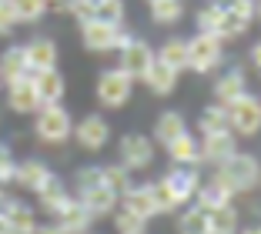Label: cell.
<instances>
[{
    "label": "cell",
    "mask_w": 261,
    "mask_h": 234,
    "mask_svg": "<svg viewBox=\"0 0 261 234\" xmlns=\"http://www.w3.org/2000/svg\"><path fill=\"white\" fill-rule=\"evenodd\" d=\"M207 231L211 234H238L241 231V218L234 204H221L215 211H207Z\"/></svg>",
    "instance_id": "30"
},
{
    "label": "cell",
    "mask_w": 261,
    "mask_h": 234,
    "mask_svg": "<svg viewBox=\"0 0 261 234\" xmlns=\"http://www.w3.org/2000/svg\"><path fill=\"white\" fill-rule=\"evenodd\" d=\"M0 234H10V227H7V221H4V214H0Z\"/></svg>",
    "instance_id": "47"
},
{
    "label": "cell",
    "mask_w": 261,
    "mask_h": 234,
    "mask_svg": "<svg viewBox=\"0 0 261 234\" xmlns=\"http://www.w3.org/2000/svg\"><path fill=\"white\" fill-rule=\"evenodd\" d=\"M130 94H134V81L124 74L121 67H104L94 81V97L104 111H121L127 107Z\"/></svg>",
    "instance_id": "4"
},
{
    "label": "cell",
    "mask_w": 261,
    "mask_h": 234,
    "mask_svg": "<svg viewBox=\"0 0 261 234\" xmlns=\"http://www.w3.org/2000/svg\"><path fill=\"white\" fill-rule=\"evenodd\" d=\"M248 61H251V67L261 74V40H254V44H251V50H248Z\"/></svg>",
    "instance_id": "43"
},
{
    "label": "cell",
    "mask_w": 261,
    "mask_h": 234,
    "mask_svg": "<svg viewBox=\"0 0 261 234\" xmlns=\"http://www.w3.org/2000/svg\"><path fill=\"white\" fill-rule=\"evenodd\" d=\"M74 0H47V14H70Z\"/></svg>",
    "instance_id": "42"
},
{
    "label": "cell",
    "mask_w": 261,
    "mask_h": 234,
    "mask_svg": "<svg viewBox=\"0 0 261 234\" xmlns=\"http://www.w3.org/2000/svg\"><path fill=\"white\" fill-rule=\"evenodd\" d=\"M10 201H14V194H10L7 188H0V214L7 211V204H10Z\"/></svg>",
    "instance_id": "44"
},
{
    "label": "cell",
    "mask_w": 261,
    "mask_h": 234,
    "mask_svg": "<svg viewBox=\"0 0 261 234\" xmlns=\"http://www.w3.org/2000/svg\"><path fill=\"white\" fill-rule=\"evenodd\" d=\"M238 234H261V224H248V227H241Z\"/></svg>",
    "instance_id": "46"
},
{
    "label": "cell",
    "mask_w": 261,
    "mask_h": 234,
    "mask_svg": "<svg viewBox=\"0 0 261 234\" xmlns=\"http://www.w3.org/2000/svg\"><path fill=\"white\" fill-rule=\"evenodd\" d=\"M17 27L14 20V10H10V4H0V37H10Z\"/></svg>",
    "instance_id": "41"
},
{
    "label": "cell",
    "mask_w": 261,
    "mask_h": 234,
    "mask_svg": "<svg viewBox=\"0 0 261 234\" xmlns=\"http://www.w3.org/2000/svg\"><path fill=\"white\" fill-rule=\"evenodd\" d=\"M211 94H215V104H221V107H228V104H234L238 97H245V94H248V77H245V70H241V67H231V70H224V74H218Z\"/></svg>",
    "instance_id": "18"
},
{
    "label": "cell",
    "mask_w": 261,
    "mask_h": 234,
    "mask_svg": "<svg viewBox=\"0 0 261 234\" xmlns=\"http://www.w3.org/2000/svg\"><path fill=\"white\" fill-rule=\"evenodd\" d=\"M94 17H97V20H108V23H124V17H127V4H124V0H104Z\"/></svg>",
    "instance_id": "39"
},
{
    "label": "cell",
    "mask_w": 261,
    "mask_h": 234,
    "mask_svg": "<svg viewBox=\"0 0 261 234\" xmlns=\"http://www.w3.org/2000/svg\"><path fill=\"white\" fill-rule=\"evenodd\" d=\"M154 154H158V144L147 134H138V131H134V134H124L121 141H117V164L130 174L147 171V167L154 164Z\"/></svg>",
    "instance_id": "7"
},
{
    "label": "cell",
    "mask_w": 261,
    "mask_h": 234,
    "mask_svg": "<svg viewBox=\"0 0 261 234\" xmlns=\"http://www.w3.org/2000/svg\"><path fill=\"white\" fill-rule=\"evenodd\" d=\"M154 61H158V57H154V47L147 44L144 37H130V44L117 50V67H121L134 84L144 81L147 70L154 67Z\"/></svg>",
    "instance_id": "10"
},
{
    "label": "cell",
    "mask_w": 261,
    "mask_h": 234,
    "mask_svg": "<svg viewBox=\"0 0 261 234\" xmlns=\"http://www.w3.org/2000/svg\"><path fill=\"white\" fill-rule=\"evenodd\" d=\"M161 181L168 184V191L174 194V201L185 207V204H191V201H194V194H198V188H201V171H198V167L171 164L168 171L161 174Z\"/></svg>",
    "instance_id": "11"
},
{
    "label": "cell",
    "mask_w": 261,
    "mask_h": 234,
    "mask_svg": "<svg viewBox=\"0 0 261 234\" xmlns=\"http://www.w3.org/2000/svg\"><path fill=\"white\" fill-rule=\"evenodd\" d=\"M27 74H31V67H27V57H23V44L4 47V54H0V81H4V87Z\"/></svg>",
    "instance_id": "27"
},
{
    "label": "cell",
    "mask_w": 261,
    "mask_h": 234,
    "mask_svg": "<svg viewBox=\"0 0 261 234\" xmlns=\"http://www.w3.org/2000/svg\"><path fill=\"white\" fill-rule=\"evenodd\" d=\"M34 197H37V207H40V211L54 218L57 211H64V207H67V201H70L74 194H70V191H67V184H64L61 177L54 174V177H50V181H47V184H44V188H40Z\"/></svg>",
    "instance_id": "22"
},
{
    "label": "cell",
    "mask_w": 261,
    "mask_h": 234,
    "mask_svg": "<svg viewBox=\"0 0 261 234\" xmlns=\"http://www.w3.org/2000/svg\"><path fill=\"white\" fill-rule=\"evenodd\" d=\"M111 221H114V234H147V221L138 218V214H130L121 204H117V211L111 214Z\"/></svg>",
    "instance_id": "33"
},
{
    "label": "cell",
    "mask_w": 261,
    "mask_h": 234,
    "mask_svg": "<svg viewBox=\"0 0 261 234\" xmlns=\"http://www.w3.org/2000/svg\"><path fill=\"white\" fill-rule=\"evenodd\" d=\"M100 4H104V0H74V10H70V17H77V23H81V20H91V17L97 14Z\"/></svg>",
    "instance_id": "40"
},
{
    "label": "cell",
    "mask_w": 261,
    "mask_h": 234,
    "mask_svg": "<svg viewBox=\"0 0 261 234\" xmlns=\"http://www.w3.org/2000/svg\"><path fill=\"white\" fill-rule=\"evenodd\" d=\"M147 14L158 27H177L188 14L185 0H147Z\"/></svg>",
    "instance_id": "28"
},
{
    "label": "cell",
    "mask_w": 261,
    "mask_h": 234,
    "mask_svg": "<svg viewBox=\"0 0 261 234\" xmlns=\"http://www.w3.org/2000/svg\"><path fill=\"white\" fill-rule=\"evenodd\" d=\"M34 234H61V231H57V224H37Z\"/></svg>",
    "instance_id": "45"
},
{
    "label": "cell",
    "mask_w": 261,
    "mask_h": 234,
    "mask_svg": "<svg viewBox=\"0 0 261 234\" xmlns=\"http://www.w3.org/2000/svg\"><path fill=\"white\" fill-rule=\"evenodd\" d=\"M215 174L231 188V194H248V191H254L261 184V161L254 154L238 151V154H231L224 164H218Z\"/></svg>",
    "instance_id": "3"
},
{
    "label": "cell",
    "mask_w": 261,
    "mask_h": 234,
    "mask_svg": "<svg viewBox=\"0 0 261 234\" xmlns=\"http://www.w3.org/2000/svg\"><path fill=\"white\" fill-rule=\"evenodd\" d=\"M31 81H34V91H37V97H40V107H47V104H61L64 100V94H67V81H64V74L61 70H37V74H31Z\"/></svg>",
    "instance_id": "19"
},
{
    "label": "cell",
    "mask_w": 261,
    "mask_h": 234,
    "mask_svg": "<svg viewBox=\"0 0 261 234\" xmlns=\"http://www.w3.org/2000/svg\"><path fill=\"white\" fill-rule=\"evenodd\" d=\"M4 221H7L10 234H34L37 231V207H31L27 201L14 197L7 204V211H4Z\"/></svg>",
    "instance_id": "23"
},
{
    "label": "cell",
    "mask_w": 261,
    "mask_h": 234,
    "mask_svg": "<svg viewBox=\"0 0 261 234\" xmlns=\"http://www.w3.org/2000/svg\"><path fill=\"white\" fill-rule=\"evenodd\" d=\"M130 37L134 34L124 23H108V20H97V17L81 20V44L91 54H117L121 47L130 44Z\"/></svg>",
    "instance_id": "1"
},
{
    "label": "cell",
    "mask_w": 261,
    "mask_h": 234,
    "mask_svg": "<svg viewBox=\"0 0 261 234\" xmlns=\"http://www.w3.org/2000/svg\"><path fill=\"white\" fill-rule=\"evenodd\" d=\"M74 197H77V201H81L87 211L94 214V221H97V218H111V214L117 211V204H121V197H117L104 181L94 184V188H81V191H74Z\"/></svg>",
    "instance_id": "13"
},
{
    "label": "cell",
    "mask_w": 261,
    "mask_h": 234,
    "mask_svg": "<svg viewBox=\"0 0 261 234\" xmlns=\"http://www.w3.org/2000/svg\"><path fill=\"white\" fill-rule=\"evenodd\" d=\"M231 154H238V137L231 131H218V134L201 137V164H224Z\"/></svg>",
    "instance_id": "16"
},
{
    "label": "cell",
    "mask_w": 261,
    "mask_h": 234,
    "mask_svg": "<svg viewBox=\"0 0 261 234\" xmlns=\"http://www.w3.org/2000/svg\"><path fill=\"white\" fill-rule=\"evenodd\" d=\"M74 134V117L64 104H47L34 114V137L47 147H61Z\"/></svg>",
    "instance_id": "2"
},
{
    "label": "cell",
    "mask_w": 261,
    "mask_h": 234,
    "mask_svg": "<svg viewBox=\"0 0 261 234\" xmlns=\"http://www.w3.org/2000/svg\"><path fill=\"white\" fill-rule=\"evenodd\" d=\"M121 207H127L130 214H138V218H144V221L158 218V207H154V197H151V188H147V184H130L121 194Z\"/></svg>",
    "instance_id": "26"
},
{
    "label": "cell",
    "mask_w": 261,
    "mask_h": 234,
    "mask_svg": "<svg viewBox=\"0 0 261 234\" xmlns=\"http://www.w3.org/2000/svg\"><path fill=\"white\" fill-rule=\"evenodd\" d=\"M171 158V164H181V167H201V137H194L191 131H185L181 137L164 147Z\"/></svg>",
    "instance_id": "21"
},
{
    "label": "cell",
    "mask_w": 261,
    "mask_h": 234,
    "mask_svg": "<svg viewBox=\"0 0 261 234\" xmlns=\"http://www.w3.org/2000/svg\"><path fill=\"white\" fill-rule=\"evenodd\" d=\"M0 4H7V0H0Z\"/></svg>",
    "instance_id": "50"
},
{
    "label": "cell",
    "mask_w": 261,
    "mask_h": 234,
    "mask_svg": "<svg viewBox=\"0 0 261 234\" xmlns=\"http://www.w3.org/2000/svg\"><path fill=\"white\" fill-rule=\"evenodd\" d=\"M228 127L234 137H254L261 134V97H254L251 91L245 97H238L234 104H228Z\"/></svg>",
    "instance_id": "9"
},
{
    "label": "cell",
    "mask_w": 261,
    "mask_h": 234,
    "mask_svg": "<svg viewBox=\"0 0 261 234\" xmlns=\"http://www.w3.org/2000/svg\"><path fill=\"white\" fill-rule=\"evenodd\" d=\"M144 4H147V0H144Z\"/></svg>",
    "instance_id": "51"
},
{
    "label": "cell",
    "mask_w": 261,
    "mask_h": 234,
    "mask_svg": "<svg viewBox=\"0 0 261 234\" xmlns=\"http://www.w3.org/2000/svg\"><path fill=\"white\" fill-rule=\"evenodd\" d=\"M23 57H27V67H31V74H37V70H54L57 64H61V47H57L54 37H31L23 40Z\"/></svg>",
    "instance_id": "12"
},
{
    "label": "cell",
    "mask_w": 261,
    "mask_h": 234,
    "mask_svg": "<svg viewBox=\"0 0 261 234\" xmlns=\"http://www.w3.org/2000/svg\"><path fill=\"white\" fill-rule=\"evenodd\" d=\"M194 27H198V34H211V37H218V31H221V10H218V4L207 0L204 7H198V14H194Z\"/></svg>",
    "instance_id": "35"
},
{
    "label": "cell",
    "mask_w": 261,
    "mask_h": 234,
    "mask_svg": "<svg viewBox=\"0 0 261 234\" xmlns=\"http://www.w3.org/2000/svg\"><path fill=\"white\" fill-rule=\"evenodd\" d=\"M4 91H7V107L14 114H20V117H34V114L40 111V97H37V91H34L31 74L20 77V81H14V84H7Z\"/></svg>",
    "instance_id": "15"
},
{
    "label": "cell",
    "mask_w": 261,
    "mask_h": 234,
    "mask_svg": "<svg viewBox=\"0 0 261 234\" xmlns=\"http://www.w3.org/2000/svg\"><path fill=\"white\" fill-rule=\"evenodd\" d=\"M254 20H261V0H254Z\"/></svg>",
    "instance_id": "48"
},
{
    "label": "cell",
    "mask_w": 261,
    "mask_h": 234,
    "mask_svg": "<svg viewBox=\"0 0 261 234\" xmlns=\"http://www.w3.org/2000/svg\"><path fill=\"white\" fill-rule=\"evenodd\" d=\"M198 131H201V137L204 134H218V131H231L228 127V107L207 104L204 111L198 114Z\"/></svg>",
    "instance_id": "32"
},
{
    "label": "cell",
    "mask_w": 261,
    "mask_h": 234,
    "mask_svg": "<svg viewBox=\"0 0 261 234\" xmlns=\"http://www.w3.org/2000/svg\"><path fill=\"white\" fill-rule=\"evenodd\" d=\"M224 64V44L211 34H194L188 37V70L194 74H215Z\"/></svg>",
    "instance_id": "6"
},
{
    "label": "cell",
    "mask_w": 261,
    "mask_h": 234,
    "mask_svg": "<svg viewBox=\"0 0 261 234\" xmlns=\"http://www.w3.org/2000/svg\"><path fill=\"white\" fill-rule=\"evenodd\" d=\"M177 77H181V74H174L171 67H164V64L154 61V67L147 70V77H144L141 84H144L154 97H171V94L177 91Z\"/></svg>",
    "instance_id": "29"
},
{
    "label": "cell",
    "mask_w": 261,
    "mask_h": 234,
    "mask_svg": "<svg viewBox=\"0 0 261 234\" xmlns=\"http://www.w3.org/2000/svg\"><path fill=\"white\" fill-rule=\"evenodd\" d=\"M0 91H4V81H0Z\"/></svg>",
    "instance_id": "49"
},
{
    "label": "cell",
    "mask_w": 261,
    "mask_h": 234,
    "mask_svg": "<svg viewBox=\"0 0 261 234\" xmlns=\"http://www.w3.org/2000/svg\"><path fill=\"white\" fill-rule=\"evenodd\" d=\"M100 171H104V184H108V188L114 191L117 197H121L124 191H127L130 184H134V177H130V171H124V167L117 164V161H114V164H100Z\"/></svg>",
    "instance_id": "36"
},
{
    "label": "cell",
    "mask_w": 261,
    "mask_h": 234,
    "mask_svg": "<svg viewBox=\"0 0 261 234\" xmlns=\"http://www.w3.org/2000/svg\"><path fill=\"white\" fill-rule=\"evenodd\" d=\"M154 57H158V64L171 67L174 74H185L188 70V37H168L161 47H154Z\"/></svg>",
    "instance_id": "25"
},
{
    "label": "cell",
    "mask_w": 261,
    "mask_h": 234,
    "mask_svg": "<svg viewBox=\"0 0 261 234\" xmlns=\"http://www.w3.org/2000/svg\"><path fill=\"white\" fill-rule=\"evenodd\" d=\"M188 131V121H185V114L181 111H161L158 114V121H154V134L151 141L158 144V147H168L174 137H181Z\"/></svg>",
    "instance_id": "24"
},
{
    "label": "cell",
    "mask_w": 261,
    "mask_h": 234,
    "mask_svg": "<svg viewBox=\"0 0 261 234\" xmlns=\"http://www.w3.org/2000/svg\"><path fill=\"white\" fill-rule=\"evenodd\" d=\"M54 224H57V231H61V234H91L94 214L87 211V207L77 201V197H70L67 207L54 214Z\"/></svg>",
    "instance_id": "17"
},
{
    "label": "cell",
    "mask_w": 261,
    "mask_h": 234,
    "mask_svg": "<svg viewBox=\"0 0 261 234\" xmlns=\"http://www.w3.org/2000/svg\"><path fill=\"white\" fill-rule=\"evenodd\" d=\"M70 141L87 154H97L111 144V124L104 114H84L81 121H74V134Z\"/></svg>",
    "instance_id": "8"
},
{
    "label": "cell",
    "mask_w": 261,
    "mask_h": 234,
    "mask_svg": "<svg viewBox=\"0 0 261 234\" xmlns=\"http://www.w3.org/2000/svg\"><path fill=\"white\" fill-rule=\"evenodd\" d=\"M10 10H14L17 27L20 23H40L47 17V0H7Z\"/></svg>",
    "instance_id": "31"
},
{
    "label": "cell",
    "mask_w": 261,
    "mask_h": 234,
    "mask_svg": "<svg viewBox=\"0 0 261 234\" xmlns=\"http://www.w3.org/2000/svg\"><path fill=\"white\" fill-rule=\"evenodd\" d=\"M231 201H234V194H231V188L218 177V174H211L207 181H201L198 194H194V207H201V211H215V207L231 204Z\"/></svg>",
    "instance_id": "20"
},
{
    "label": "cell",
    "mask_w": 261,
    "mask_h": 234,
    "mask_svg": "<svg viewBox=\"0 0 261 234\" xmlns=\"http://www.w3.org/2000/svg\"><path fill=\"white\" fill-rule=\"evenodd\" d=\"M211 4H218V10H221V31H218L221 44H231L251 31L254 0H211Z\"/></svg>",
    "instance_id": "5"
},
{
    "label": "cell",
    "mask_w": 261,
    "mask_h": 234,
    "mask_svg": "<svg viewBox=\"0 0 261 234\" xmlns=\"http://www.w3.org/2000/svg\"><path fill=\"white\" fill-rule=\"evenodd\" d=\"M177 234H211L207 231V211L201 207H188L177 214Z\"/></svg>",
    "instance_id": "34"
},
{
    "label": "cell",
    "mask_w": 261,
    "mask_h": 234,
    "mask_svg": "<svg viewBox=\"0 0 261 234\" xmlns=\"http://www.w3.org/2000/svg\"><path fill=\"white\" fill-rule=\"evenodd\" d=\"M14 171H17V158H14V147L7 141H0V188L14 184Z\"/></svg>",
    "instance_id": "38"
},
{
    "label": "cell",
    "mask_w": 261,
    "mask_h": 234,
    "mask_svg": "<svg viewBox=\"0 0 261 234\" xmlns=\"http://www.w3.org/2000/svg\"><path fill=\"white\" fill-rule=\"evenodd\" d=\"M147 188H151V197H154V207H158V214H174L177 207H181V204L174 201V194L168 191V184H164L161 177H158V181H151Z\"/></svg>",
    "instance_id": "37"
},
{
    "label": "cell",
    "mask_w": 261,
    "mask_h": 234,
    "mask_svg": "<svg viewBox=\"0 0 261 234\" xmlns=\"http://www.w3.org/2000/svg\"><path fill=\"white\" fill-rule=\"evenodd\" d=\"M54 177V171H50V164L40 158H23L17 161V171H14V184L20 191H31V194H37L40 188H44L47 181Z\"/></svg>",
    "instance_id": "14"
}]
</instances>
